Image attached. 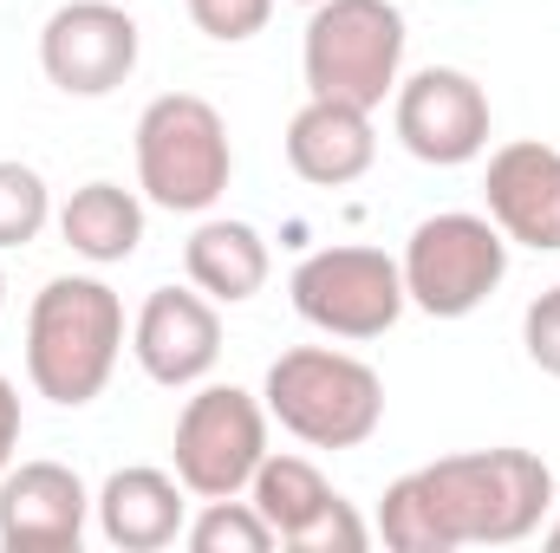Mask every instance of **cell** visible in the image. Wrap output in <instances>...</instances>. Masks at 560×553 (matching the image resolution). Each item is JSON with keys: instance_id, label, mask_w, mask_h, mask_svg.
<instances>
[{"instance_id": "24", "label": "cell", "mask_w": 560, "mask_h": 553, "mask_svg": "<svg viewBox=\"0 0 560 553\" xmlns=\"http://www.w3.org/2000/svg\"><path fill=\"white\" fill-rule=\"evenodd\" d=\"M548 548H555V553H560V515H555V528H548Z\"/></svg>"}, {"instance_id": "26", "label": "cell", "mask_w": 560, "mask_h": 553, "mask_svg": "<svg viewBox=\"0 0 560 553\" xmlns=\"http://www.w3.org/2000/svg\"><path fill=\"white\" fill-rule=\"evenodd\" d=\"M300 7H319V0H300Z\"/></svg>"}, {"instance_id": "21", "label": "cell", "mask_w": 560, "mask_h": 553, "mask_svg": "<svg viewBox=\"0 0 560 553\" xmlns=\"http://www.w3.org/2000/svg\"><path fill=\"white\" fill-rule=\"evenodd\" d=\"M268 13H275V0H189V20H196L209 39H222V46L255 39V33L268 26Z\"/></svg>"}, {"instance_id": "27", "label": "cell", "mask_w": 560, "mask_h": 553, "mask_svg": "<svg viewBox=\"0 0 560 553\" xmlns=\"http://www.w3.org/2000/svg\"><path fill=\"white\" fill-rule=\"evenodd\" d=\"M118 7H131V0H118Z\"/></svg>"}, {"instance_id": "14", "label": "cell", "mask_w": 560, "mask_h": 553, "mask_svg": "<svg viewBox=\"0 0 560 553\" xmlns=\"http://www.w3.org/2000/svg\"><path fill=\"white\" fill-rule=\"evenodd\" d=\"M482 196H489V222L535 248V255H560V150L555 143H502L489 156V176H482Z\"/></svg>"}, {"instance_id": "9", "label": "cell", "mask_w": 560, "mask_h": 553, "mask_svg": "<svg viewBox=\"0 0 560 553\" xmlns=\"http://www.w3.org/2000/svg\"><path fill=\"white\" fill-rule=\"evenodd\" d=\"M248 502L261 508V521L275 528L280 548L293 553H359L372 541V528L352 515V502L306 456H261Z\"/></svg>"}, {"instance_id": "6", "label": "cell", "mask_w": 560, "mask_h": 553, "mask_svg": "<svg viewBox=\"0 0 560 553\" xmlns=\"http://www.w3.org/2000/svg\"><path fill=\"white\" fill-rule=\"evenodd\" d=\"M405 299L423 306L430 319H469L509 274V235L489 215L443 209L423 215L405 242Z\"/></svg>"}, {"instance_id": "3", "label": "cell", "mask_w": 560, "mask_h": 553, "mask_svg": "<svg viewBox=\"0 0 560 553\" xmlns=\"http://www.w3.org/2000/svg\"><path fill=\"white\" fill-rule=\"evenodd\" d=\"M268 416L313 449H359L385 423V385L365 358L332 345H293L268 365Z\"/></svg>"}, {"instance_id": "25", "label": "cell", "mask_w": 560, "mask_h": 553, "mask_svg": "<svg viewBox=\"0 0 560 553\" xmlns=\"http://www.w3.org/2000/svg\"><path fill=\"white\" fill-rule=\"evenodd\" d=\"M0 306H7V274H0Z\"/></svg>"}, {"instance_id": "2", "label": "cell", "mask_w": 560, "mask_h": 553, "mask_svg": "<svg viewBox=\"0 0 560 553\" xmlns=\"http://www.w3.org/2000/svg\"><path fill=\"white\" fill-rule=\"evenodd\" d=\"M125 352V299L92 274H59L33 293L26 313V378L39 398L79 411L92 404Z\"/></svg>"}, {"instance_id": "22", "label": "cell", "mask_w": 560, "mask_h": 553, "mask_svg": "<svg viewBox=\"0 0 560 553\" xmlns=\"http://www.w3.org/2000/svg\"><path fill=\"white\" fill-rule=\"evenodd\" d=\"M522 345H528V358H535L548 378H560V286H548V293L522 313Z\"/></svg>"}, {"instance_id": "5", "label": "cell", "mask_w": 560, "mask_h": 553, "mask_svg": "<svg viewBox=\"0 0 560 553\" xmlns=\"http://www.w3.org/2000/svg\"><path fill=\"white\" fill-rule=\"evenodd\" d=\"M306 92L339 98L359 111H378L398 92L405 66V13L392 0H319L306 20Z\"/></svg>"}, {"instance_id": "23", "label": "cell", "mask_w": 560, "mask_h": 553, "mask_svg": "<svg viewBox=\"0 0 560 553\" xmlns=\"http://www.w3.org/2000/svg\"><path fill=\"white\" fill-rule=\"evenodd\" d=\"M13 449H20V391L0 378V475L13 469Z\"/></svg>"}, {"instance_id": "18", "label": "cell", "mask_w": 560, "mask_h": 553, "mask_svg": "<svg viewBox=\"0 0 560 553\" xmlns=\"http://www.w3.org/2000/svg\"><path fill=\"white\" fill-rule=\"evenodd\" d=\"M59 235L92 268H118V261L138 255V242H143V202L131 189H118V183H85L59 209Z\"/></svg>"}, {"instance_id": "20", "label": "cell", "mask_w": 560, "mask_h": 553, "mask_svg": "<svg viewBox=\"0 0 560 553\" xmlns=\"http://www.w3.org/2000/svg\"><path fill=\"white\" fill-rule=\"evenodd\" d=\"M52 222V189L33 163H0V248H26L39 242V228Z\"/></svg>"}, {"instance_id": "8", "label": "cell", "mask_w": 560, "mask_h": 553, "mask_svg": "<svg viewBox=\"0 0 560 553\" xmlns=\"http://www.w3.org/2000/svg\"><path fill=\"white\" fill-rule=\"evenodd\" d=\"M268 456V404L242 385H202L176 416V482L202 502L242 495Z\"/></svg>"}, {"instance_id": "11", "label": "cell", "mask_w": 560, "mask_h": 553, "mask_svg": "<svg viewBox=\"0 0 560 553\" xmlns=\"http://www.w3.org/2000/svg\"><path fill=\"white\" fill-rule=\"evenodd\" d=\"M398 143L418 156V163H436V169H456V163H476L489 150V92L456 72V66H423L398 85Z\"/></svg>"}, {"instance_id": "17", "label": "cell", "mask_w": 560, "mask_h": 553, "mask_svg": "<svg viewBox=\"0 0 560 553\" xmlns=\"http://www.w3.org/2000/svg\"><path fill=\"white\" fill-rule=\"evenodd\" d=\"M183 268H189V286L209 293L215 306H242V299H255V293L268 286V242H261L248 222L215 215V222H202V228L189 235Z\"/></svg>"}, {"instance_id": "12", "label": "cell", "mask_w": 560, "mask_h": 553, "mask_svg": "<svg viewBox=\"0 0 560 553\" xmlns=\"http://www.w3.org/2000/svg\"><path fill=\"white\" fill-rule=\"evenodd\" d=\"M131 352H138L150 385H170V391L202 385L215 372V358H222V313H215V299L189 293V286H156L143 299L138 326H131Z\"/></svg>"}, {"instance_id": "13", "label": "cell", "mask_w": 560, "mask_h": 553, "mask_svg": "<svg viewBox=\"0 0 560 553\" xmlns=\"http://www.w3.org/2000/svg\"><path fill=\"white\" fill-rule=\"evenodd\" d=\"M92 495L66 462H20L0 475V548L7 553H72L85 541Z\"/></svg>"}, {"instance_id": "15", "label": "cell", "mask_w": 560, "mask_h": 553, "mask_svg": "<svg viewBox=\"0 0 560 553\" xmlns=\"http://www.w3.org/2000/svg\"><path fill=\"white\" fill-rule=\"evenodd\" d=\"M378 138H372V111L339 105V98H306L287 125V163L300 183L313 189H346L372 169Z\"/></svg>"}, {"instance_id": "7", "label": "cell", "mask_w": 560, "mask_h": 553, "mask_svg": "<svg viewBox=\"0 0 560 553\" xmlns=\"http://www.w3.org/2000/svg\"><path fill=\"white\" fill-rule=\"evenodd\" d=\"M293 313L332 339H385L398 326L405 268L385 248H319L293 268Z\"/></svg>"}, {"instance_id": "4", "label": "cell", "mask_w": 560, "mask_h": 553, "mask_svg": "<svg viewBox=\"0 0 560 553\" xmlns=\"http://www.w3.org/2000/svg\"><path fill=\"white\" fill-rule=\"evenodd\" d=\"M235 176V143L209 98L196 92H163L138 118V183L143 196L170 215H202L222 202Z\"/></svg>"}, {"instance_id": "10", "label": "cell", "mask_w": 560, "mask_h": 553, "mask_svg": "<svg viewBox=\"0 0 560 553\" xmlns=\"http://www.w3.org/2000/svg\"><path fill=\"white\" fill-rule=\"evenodd\" d=\"M39 66L66 98H105L138 72V20L118 0H66L39 33Z\"/></svg>"}, {"instance_id": "1", "label": "cell", "mask_w": 560, "mask_h": 553, "mask_svg": "<svg viewBox=\"0 0 560 553\" xmlns=\"http://www.w3.org/2000/svg\"><path fill=\"white\" fill-rule=\"evenodd\" d=\"M555 508V469L535 449H469L398 475L378 502V534L398 553L515 548Z\"/></svg>"}, {"instance_id": "19", "label": "cell", "mask_w": 560, "mask_h": 553, "mask_svg": "<svg viewBox=\"0 0 560 553\" xmlns=\"http://www.w3.org/2000/svg\"><path fill=\"white\" fill-rule=\"evenodd\" d=\"M183 534H189L196 553H268L275 548V528L261 521V508H255V502H235V495L209 502Z\"/></svg>"}, {"instance_id": "16", "label": "cell", "mask_w": 560, "mask_h": 553, "mask_svg": "<svg viewBox=\"0 0 560 553\" xmlns=\"http://www.w3.org/2000/svg\"><path fill=\"white\" fill-rule=\"evenodd\" d=\"M183 482L163 475V469H118L105 475V489L92 495V515H98V534L125 553H156L183 534Z\"/></svg>"}]
</instances>
